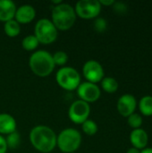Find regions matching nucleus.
<instances>
[{
	"label": "nucleus",
	"instance_id": "obj_4",
	"mask_svg": "<svg viewBox=\"0 0 152 153\" xmlns=\"http://www.w3.org/2000/svg\"><path fill=\"white\" fill-rule=\"evenodd\" d=\"M82 134L74 128L62 130L56 137V146L63 153L75 152L81 146Z\"/></svg>",
	"mask_w": 152,
	"mask_h": 153
},
{
	"label": "nucleus",
	"instance_id": "obj_28",
	"mask_svg": "<svg viewBox=\"0 0 152 153\" xmlns=\"http://www.w3.org/2000/svg\"><path fill=\"white\" fill-rule=\"evenodd\" d=\"M126 153H141V151L138 150V149H136V148L132 147V148H130V149L127 151V152Z\"/></svg>",
	"mask_w": 152,
	"mask_h": 153
},
{
	"label": "nucleus",
	"instance_id": "obj_16",
	"mask_svg": "<svg viewBox=\"0 0 152 153\" xmlns=\"http://www.w3.org/2000/svg\"><path fill=\"white\" fill-rule=\"evenodd\" d=\"M4 30L6 36L9 38H15L21 33V24L14 19L10 20L4 24Z\"/></svg>",
	"mask_w": 152,
	"mask_h": 153
},
{
	"label": "nucleus",
	"instance_id": "obj_10",
	"mask_svg": "<svg viewBox=\"0 0 152 153\" xmlns=\"http://www.w3.org/2000/svg\"><path fill=\"white\" fill-rule=\"evenodd\" d=\"M76 91L79 99L89 104L96 102L101 96L100 88L97 84L89 82H81Z\"/></svg>",
	"mask_w": 152,
	"mask_h": 153
},
{
	"label": "nucleus",
	"instance_id": "obj_27",
	"mask_svg": "<svg viewBox=\"0 0 152 153\" xmlns=\"http://www.w3.org/2000/svg\"><path fill=\"white\" fill-rule=\"evenodd\" d=\"M99 4H100L101 6L102 5H105V6H112L115 4L116 1H114V0H99Z\"/></svg>",
	"mask_w": 152,
	"mask_h": 153
},
{
	"label": "nucleus",
	"instance_id": "obj_17",
	"mask_svg": "<svg viewBox=\"0 0 152 153\" xmlns=\"http://www.w3.org/2000/svg\"><path fill=\"white\" fill-rule=\"evenodd\" d=\"M101 83V88L104 91H106L107 93H115L116 91H117L118 88H119V83L114 78V77H104L102 79V81L100 82Z\"/></svg>",
	"mask_w": 152,
	"mask_h": 153
},
{
	"label": "nucleus",
	"instance_id": "obj_22",
	"mask_svg": "<svg viewBox=\"0 0 152 153\" xmlns=\"http://www.w3.org/2000/svg\"><path fill=\"white\" fill-rule=\"evenodd\" d=\"M52 57H53V61L56 66V65L60 67L65 66V65L68 62V55L65 51H62V50H59L54 53L52 55Z\"/></svg>",
	"mask_w": 152,
	"mask_h": 153
},
{
	"label": "nucleus",
	"instance_id": "obj_6",
	"mask_svg": "<svg viewBox=\"0 0 152 153\" xmlns=\"http://www.w3.org/2000/svg\"><path fill=\"white\" fill-rule=\"evenodd\" d=\"M80 73L73 67L63 66L56 74V81L57 84L64 90L72 91L78 88L81 84Z\"/></svg>",
	"mask_w": 152,
	"mask_h": 153
},
{
	"label": "nucleus",
	"instance_id": "obj_24",
	"mask_svg": "<svg viewBox=\"0 0 152 153\" xmlns=\"http://www.w3.org/2000/svg\"><path fill=\"white\" fill-rule=\"evenodd\" d=\"M94 29L98 32H104L108 28V22L107 20L102 17H97L93 23Z\"/></svg>",
	"mask_w": 152,
	"mask_h": 153
},
{
	"label": "nucleus",
	"instance_id": "obj_3",
	"mask_svg": "<svg viewBox=\"0 0 152 153\" xmlns=\"http://www.w3.org/2000/svg\"><path fill=\"white\" fill-rule=\"evenodd\" d=\"M29 66L31 72L39 77H47L50 75L56 65L52 55L43 49L34 51L29 59Z\"/></svg>",
	"mask_w": 152,
	"mask_h": 153
},
{
	"label": "nucleus",
	"instance_id": "obj_23",
	"mask_svg": "<svg viewBox=\"0 0 152 153\" xmlns=\"http://www.w3.org/2000/svg\"><path fill=\"white\" fill-rule=\"evenodd\" d=\"M127 123H128L129 126L133 128V130L141 128V126L142 125V117L141 115H139L137 113H133L127 117Z\"/></svg>",
	"mask_w": 152,
	"mask_h": 153
},
{
	"label": "nucleus",
	"instance_id": "obj_9",
	"mask_svg": "<svg viewBox=\"0 0 152 153\" xmlns=\"http://www.w3.org/2000/svg\"><path fill=\"white\" fill-rule=\"evenodd\" d=\"M82 74L86 82L97 84L105 77V72L102 65L96 60H88L82 66Z\"/></svg>",
	"mask_w": 152,
	"mask_h": 153
},
{
	"label": "nucleus",
	"instance_id": "obj_14",
	"mask_svg": "<svg viewBox=\"0 0 152 153\" xmlns=\"http://www.w3.org/2000/svg\"><path fill=\"white\" fill-rule=\"evenodd\" d=\"M15 118L8 113H0V134L7 135L16 131Z\"/></svg>",
	"mask_w": 152,
	"mask_h": 153
},
{
	"label": "nucleus",
	"instance_id": "obj_19",
	"mask_svg": "<svg viewBox=\"0 0 152 153\" xmlns=\"http://www.w3.org/2000/svg\"><path fill=\"white\" fill-rule=\"evenodd\" d=\"M39 45V42L34 35H28L22 40V47L26 51H34Z\"/></svg>",
	"mask_w": 152,
	"mask_h": 153
},
{
	"label": "nucleus",
	"instance_id": "obj_7",
	"mask_svg": "<svg viewBox=\"0 0 152 153\" xmlns=\"http://www.w3.org/2000/svg\"><path fill=\"white\" fill-rule=\"evenodd\" d=\"M74 11L76 16L82 19H96L101 12V5L99 0H80L76 3Z\"/></svg>",
	"mask_w": 152,
	"mask_h": 153
},
{
	"label": "nucleus",
	"instance_id": "obj_1",
	"mask_svg": "<svg viewBox=\"0 0 152 153\" xmlns=\"http://www.w3.org/2000/svg\"><path fill=\"white\" fill-rule=\"evenodd\" d=\"M56 137L55 131L47 126L39 125L34 126L30 132V142L33 148L41 153H49L56 147Z\"/></svg>",
	"mask_w": 152,
	"mask_h": 153
},
{
	"label": "nucleus",
	"instance_id": "obj_5",
	"mask_svg": "<svg viewBox=\"0 0 152 153\" xmlns=\"http://www.w3.org/2000/svg\"><path fill=\"white\" fill-rule=\"evenodd\" d=\"M33 35L36 37L39 44L50 45L56 40L58 30L51 20L47 18H42L36 22Z\"/></svg>",
	"mask_w": 152,
	"mask_h": 153
},
{
	"label": "nucleus",
	"instance_id": "obj_29",
	"mask_svg": "<svg viewBox=\"0 0 152 153\" xmlns=\"http://www.w3.org/2000/svg\"><path fill=\"white\" fill-rule=\"evenodd\" d=\"M141 153H152V148L151 147H147L143 150L141 151Z\"/></svg>",
	"mask_w": 152,
	"mask_h": 153
},
{
	"label": "nucleus",
	"instance_id": "obj_21",
	"mask_svg": "<svg viewBox=\"0 0 152 153\" xmlns=\"http://www.w3.org/2000/svg\"><path fill=\"white\" fill-rule=\"evenodd\" d=\"M82 129L85 134H87L89 136H92L97 134L99 127H98L97 123L94 120L87 119L85 122H83L82 124Z\"/></svg>",
	"mask_w": 152,
	"mask_h": 153
},
{
	"label": "nucleus",
	"instance_id": "obj_8",
	"mask_svg": "<svg viewBox=\"0 0 152 153\" xmlns=\"http://www.w3.org/2000/svg\"><path fill=\"white\" fill-rule=\"evenodd\" d=\"M90 114V104L81 100L73 101L68 109V117L70 120L76 125H82L83 122L89 119Z\"/></svg>",
	"mask_w": 152,
	"mask_h": 153
},
{
	"label": "nucleus",
	"instance_id": "obj_15",
	"mask_svg": "<svg viewBox=\"0 0 152 153\" xmlns=\"http://www.w3.org/2000/svg\"><path fill=\"white\" fill-rule=\"evenodd\" d=\"M16 5L12 0H0V22H6L14 19Z\"/></svg>",
	"mask_w": 152,
	"mask_h": 153
},
{
	"label": "nucleus",
	"instance_id": "obj_26",
	"mask_svg": "<svg viewBox=\"0 0 152 153\" xmlns=\"http://www.w3.org/2000/svg\"><path fill=\"white\" fill-rule=\"evenodd\" d=\"M7 150H8V148L6 145L5 138L0 134V153H6Z\"/></svg>",
	"mask_w": 152,
	"mask_h": 153
},
{
	"label": "nucleus",
	"instance_id": "obj_20",
	"mask_svg": "<svg viewBox=\"0 0 152 153\" xmlns=\"http://www.w3.org/2000/svg\"><path fill=\"white\" fill-rule=\"evenodd\" d=\"M4 138H5V142H6V145L8 149H11V150L17 149L21 143V135L17 131L7 134L6 137Z\"/></svg>",
	"mask_w": 152,
	"mask_h": 153
},
{
	"label": "nucleus",
	"instance_id": "obj_25",
	"mask_svg": "<svg viewBox=\"0 0 152 153\" xmlns=\"http://www.w3.org/2000/svg\"><path fill=\"white\" fill-rule=\"evenodd\" d=\"M112 6H113L114 11L116 13H119V14H122V13H125V11L127 10V6L122 2H115V4Z\"/></svg>",
	"mask_w": 152,
	"mask_h": 153
},
{
	"label": "nucleus",
	"instance_id": "obj_30",
	"mask_svg": "<svg viewBox=\"0 0 152 153\" xmlns=\"http://www.w3.org/2000/svg\"><path fill=\"white\" fill-rule=\"evenodd\" d=\"M73 153H76V152H73Z\"/></svg>",
	"mask_w": 152,
	"mask_h": 153
},
{
	"label": "nucleus",
	"instance_id": "obj_18",
	"mask_svg": "<svg viewBox=\"0 0 152 153\" xmlns=\"http://www.w3.org/2000/svg\"><path fill=\"white\" fill-rule=\"evenodd\" d=\"M139 110L144 117L152 116V96H143L139 101Z\"/></svg>",
	"mask_w": 152,
	"mask_h": 153
},
{
	"label": "nucleus",
	"instance_id": "obj_13",
	"mask_svg": "<svg viewBox=\"0 0 152 153\" xmlns=\"http://www.w3.org/2000/svg\"><path fill=\"white\" fill-rule=\"evenodd\" d=\"M130 143L133 148H136L140 151L147 148L149 143L148 133L142 128L133 129L130 134Z\"/></svg>",
	"mask_w": 152,
	"mask_h": 153
},
{
	"label": "nucleus",
	"instance_id": "obj_11",
	"mask_svg": "<svg viewBox=\"0 0 152 153\" xmlns=\"http://www.w3.org/2000/svg\"><path fill=\"white\" fill-rule=\"evenodd\" d=\"M136 108H137L136 98L129 93L122 95L118 99L116 103L117 111L124 117H128L129 116L133 114Z\"/></svg>",
	"mask_w": 152,
	"mask_h": 153
},
{
	"label": "nucleus",
	"instance_id": "obj_12",
	"mask_svg": "<svg viewBox=\"0 0 152 153\" xmlns=\"http://www.w3.org/2000/svg\"><path fill=\"white\" fill-rule=\"evenodd\" d=\"M36 17V10L30 4H22L17 7L14 20L20 24H28Z\"/></svg>",
	"mask_w": 152,
	"mask_h": 153
},
{
	"label": "nucleus",
	"instance_id": "obj_2",
	"mask_svg": "<svg viewBox=\"0 0 152 153\" xmlns=\"http://www.w3.org/2000/svg\"><path fill=\"white\" fill-rule=\"evenodd\" d=\"M76 13L74 7L67 3H61L60 4L52 6L51 22L57 29V30H68L75 23Z\"/></svg>",
	"mask_w": 152,
	"mask_h": 153
}]
</instances>
